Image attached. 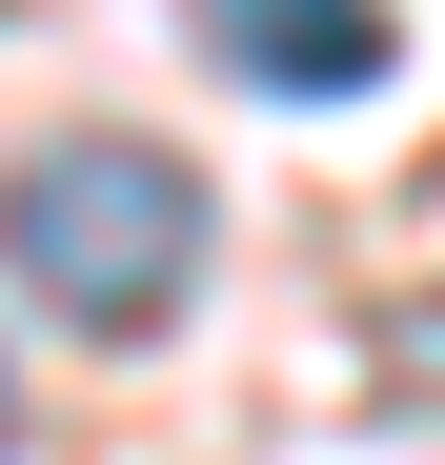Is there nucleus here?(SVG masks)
I'll return each mask as SVG.
<instances>
[{"label":"nucleus","instance_id":"20e7f679","mask_svg":"<svg viewBox=\"0 0 445 465\" xmlns=\"http://www.w3.org/2000/svg\"><path fill=\"white\" fill-rule=\"evenodd\" d=\"M0 465H21V384H0Z\"/></svg>","mask_w":445,"mask_h":465},{"label":"nucleus","instance_id":"7ed1b4c3","mask_svg":"<svg viewBox=\"0 0 445 465\" xmlns=\"http://www.w3.org/2000/svg\"><path fill=\"white\" fill-rule=\"evenodd\" d=\"M364 364H385L405 405H445V303H385V344H364Z\"/></svg>","mask_w":445,"mask_h":465},{"label":"nucleus","instance_id":"f03ea898","mask_svg":"<svg viewBox=\"0 0 445 465\" xmlns=\"http://www.w3.org/2000/svg\"><path fill=\"white\" fill-rule=\"evenodd\" d=\"M203 41L283 102H364L385 82V0H203Z\"/></svg>","mask_w":445,"mask_h":465},{"label":"nucleus","instance_id":"f257e3e1","mask_svg":"<svg viewBox=\"0 0 445 465\" xmlns=\"http://www.w3.org/2000/svg\"><path fill=\"white\" fill-rule=\"evenodd\" d=\"M203 243H222V203H203V163H163V142H41L21 183H0V263H21L82 344H163L183 324V283H203Z\"/></svg>","mask_w":445,"mask_h":465}]
</instances>
